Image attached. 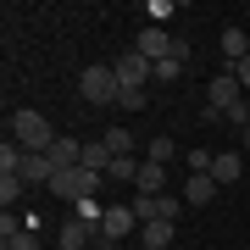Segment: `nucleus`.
<instances>
[{
    "instance_id": "f257e3e1",
    "label": "nucleus",
    "mask_w": 250,
    "mask_h": 250,
    "mask_svg": "<svg viewBox=\"0 0 250 250\" xmlns=\"http://www.w3.org/2000/svg\"><path fill=\"white\" fill-rule=\"evenodd\" d=\"M11 139L22 145V150H50L56 139V128L45 123V111H34V106H22V111H11Z\"/></svg>"
},
{
    "instance_id": "f03ea898",
    "label": "nucleus",
    "mask_w": 250,
    "mask_h": 250,
    "mask_svg": "<svg viewBox=\"0 0 250 250\" xmlns=\"http://www.w3.org/2000/svg\"><path fill=\"white\" fill-rule=\"evenodd\" d=\"M78 89H83V100H89V106H117L123 83H117V67H111V62H95V67H83Z\"/></svg>"
},
{
    "instance_id": "7ed1b4c3",
    "label": "nucleus",
    "mask_w": 250,
    "mask_h": 250,
    "mask_svg": "<svg viewBox=\"0 0 250 250\" xmlns=\"http://www.w3.org/2000/svg\"><path fill=\"white\" fill-rule=\"evenodd\" d=\"M117 83H123V89H145V78H156V62H145L139 50H128V56H117Z\"/></svg>"
},
{
    "instance_id": "20e7f679",
    "label": "nucleus",
    "mask_w": 250,
    "mask_h": 250,
    "mask_svg": "<svg viewBox=\"0 0 250 250\" xmlns=\"http://www.w3.org/2000/svg\"><path fill=\"white\" fill-rule=\"evenodd\" d=\"M134 50L145 56V62H167V56H172V34H167V28H156V22H145Z\"/></svg>"
},
{
    "instance_id": "39448f33",
    "label": "nucleus",
    "mask_w": 250,
    "mask_h": 250,
    "mask_svg": "<svg viewBox=\"0 0 250 250\" xmlns=\"http://www.w3.org/2000/svg\"><path fill=\"white\" fill-rule=\"evenodd\" d=\"M95 239H100V228H89V223H78V217L56 228V245H62V250H89Z\"/></svg>"
},
{
    "instance_id": "423d86ee",
    "label": "nucleus",
    "mask_w": 250,
    "mask_h": 250,
    "mask_svg": "<svg viewBox=\"0 0 250 250\" xmlns=\"http://www.w3.org/2000/svg\"><path fill=\"white\" fill-rule=\"evenodd\" d=\"M134 206H106V217H100V233H106V239H128V233H134Z\"/></svg>"
},
{
    "instance_id": "0eeeda50",
    "label": "nucleus",
    "mask_w": 250,
    "mask_h": 250,
    "mask_svg": "<svg viewBox=\"0 0 250 250\" xmlns=\"http://www.w3.org/2000/svg\"><path fill=\"white\" fill-rule=\"evenodd\" d=\"M45 156H50V167H56V172H72V167H83V145H78V139H67V134L56 139Z\"/></svg>"
},
{
    "instance_id": "6e6552de",
    "label": "nucleus",
    "mask_w": 250,
    "mask_h": 250,
    "mask_svg": "<svg viewBox=\"0 0 250 250\" xmlns=\"http://www.w3.org/2000/svg\"><path fill=\"white\" fill-rule=\"evenodd\" d=\"M217 189H223V184H217L211 172H189V184H184V206H211Z\"/></svg>"
},
{
    "instance_id": "1a4fd4ad",
    "label": "nucleus",
    "mask_w": 250,
    "mask_h": 250,
    "mask_svg": "<svg viewBox=\"0 0 250 250\" xmlns=\"http://www.w3.org/2000/svg\"><path fill=\"white\" fill-rule=\"evenodd\" d=\"M17 178H22V184H50V178H56V167H50V156H45V150H28V156H22V167H17Z\"/></svg>"
},
{
    "instance_id": "9d476101",
    "label": "nucleus",
    "mask_w": 250,
    "mask_h": 250,
    "mask_svg": "<svg viewBox=\"0 0 250 250\" xmlns=\"http://www.w3.org/2000/svg\"><path fill=\"white\" fill-rule=\"evenodd\" d=\"M211 178H217V184H239V178H245V156H239V150H217Z\"/></svg>"
},
{
    "instance_id": "9b49d317",
    "label": "nucleus",
    "mask_w": 250,
    "mask_h": 250,
    "mask_svg": "<svg viewBox=\"0 0 250 250\" xmlns=\"http://www.w3.org/2000/svg\"><path fill=\"white\" fill-rule=\"evenodd\" d=\"M139 195H161V189H167V167H161V161H139Z\"/></svg>"
},
{
    "instance_id": "f8f14e48",
    "label": "nucleus",
    "mask_w": 250,
    "mask_h": 250,
    "mask_svg": "<svg viewBox=\"0 0 250 250\" xmlns=\"http://www.w3.org/2000/svg\"><path fill=\"white\" fill-rule=\"evenodd\" d=\"M0 250H39L34 228H11V217L0 223Z\"/></svg>"
},
{
    "instance_id": "ddd939ff",
    "label": "nucleus",
    "mask_w": 250,
    "mask_h": 250,
    "mask_svg": "<svg viewBox=\"0 0 250 250\" xmlns=\"http://www.w3.org/2000/svg\"><path fill=\"white\" fill-rule=\"evenodd\" d=\"M223 56H228V67L250 56V34H245V28H228V34H223Z\"/></svg>"
},
{
    "instance_id": "4468645a",
    "label": "nucleus",
    "mask_w": 250,
    "mask_h": 250,
    "mask_svg": "<svg viewBox=\"0 0 250 250\" xmlns=\"http://www.w3.org/2000/svg\"><path fill=\"white\" fill-rule=\"evenodd\" d=\"M100 145H106L111 156H134V134H128V128H106V134H100Z\"/></svg>"
},
{
    "instance_id": "2eb2a0df",
    "label": "nucleus",
    "mask_w": 250,
    "mask_h": 250,
    "mask_svg": "<svg viewBox=\"0 0 250 250\" xmlns=\"http://www.w3.org/2000/svg\"><path fill=\"white\" fill-rule=\"evenodd\" d=\"M172 156H178V145H172L167 134H156L150 145H145V161H161V167H167V161H172Z\"/></svg>"
},
{
    "instance_id": "dca6fc26",
    "label": "nucleus",
    "mask_w": 250,
    "mask_h": 250,
    "mask_svg": "<svg viewBox=\"0 0 250 250\" xmlns=\"http://www.w3.org/2000/svg\"><path fill=\"white\" fill-rule=\"evenodd\" d=\"M111 150H106V145H83V167H89V172H111Z\"/></svg>"
},
{
    "instance_id": "f3484780",
    "label": "nucleus",
    "mask_w": 250,
    "mask_h": 250,
    "mask_svg": "<svg viewBox=\"0 0 250 250\" xmlns=\"http://www.w3.org/2000/svg\"><path fill=\"white\" fill-rule=\"evenodd\" d=\"M172 245V223H145V250H167Z\"/></svg>"
},
{
    "instance_id": "a211bd4d",
    "label": "nucleus",
    "mask_w": 250,
    "mask_h": 250,
    "mask_svg": "<svg viewBox=\"0 0 250 250\" xmlns=\"http://www.w3.org/2000/svg\"><path fill=\"white\" fill-rule=\"evenodd\" d=\"M111 178H128V184H134L139 178V156H117L111 161Z\"/></svg>"
},
{
    "instance_id": "6ab92c4d",
    "label": "nucleus",
    "mask_w": 250,
    "mask_h": 250,
    "mask_svg": "<svg viewBox=\"0 0 250 250\" xmlns=\"http://www.w3.org/2000/svg\"><path fill=\"white\" fill-rule=\"evenodd\" d=\"M100 217H106V206H100V200H78V223L100 228Z\"/></svg>"
},
{
    "instance_id": "aec40b11",
    "label": "nucleus",
    "mask_w": 250,
    "mask_h": 250,
    "mask_svg": "<svg viewBox=\"0 0 250 250\" xmlns=\"http://www.w3.org/2000/svg\"><path fill=\"white\" fill-rule=\"evenodd\" d=\"M117 106H123V111H145V89H123Z\"/></svg>"
},
{
    "instance_id": "412c9836",
    "label": "nucleus",
    "mask_w": 250,
    "mask_h": 250,
    "mask_svg": "<svg viewBox=\"0 0 250 250\" xmlns=\"http://www.w3.org/2000/svg\"><path fill=\"white\" fill-rule=\"evenodd\" d=\"M211 161H217L211 150H189V172H211Z\"/></svg>"
},
{
    "instance_id": "4be33fe9",
    "label": "nucleus",
    "mask_w": 250,
    "mask_h": 250,
    "mask_svg": "<svg viewBox=\"0 0 250 250\" xmlns=\"http://www.w3.org/2000/svg\"><path fill=\"white\" fill-rule=\"evenodd\" d=\"M22 189H28L22 178H0V200H6V206H11V200H17V195H22Z\"/></svg>"
},
{
    "instance_id": "5701e85b",
    "label": "nucleus",
    "mask_w": 250,
    "mask_h": 250,
    "mask_svg": "<svg viewBox=\"0 0 250 250\" xmlns=\"http://www.w3.org/2000/svg\"><path fill=\"white\" fill-rule=\"evenodd\" d=\"M223 72H233V78H239V89L250 95V56H245V62H233V67H223Z\"/></svg>"
},
{
    "instance_id": "b1692460",
    "label": "nucleus",
    "mask_w": 250,
    "mask_h": 250,
    "mask_svg": "<svg viewBox=\"0 0 250 250\" xmlns=\"http://www.w3.org/2000/svg\"><path fill=\"white\" fill-rule=\"evenodd\" d=\"M178 72H184V67L172 62V56H167V62H156V78H161V83H172V78H178Z\"/></svg>"
},
{
    "instance_id": "393cba45",
    "label": "nucleus",
    "mask_w": 250,
    "mask_h": 250,
    "mask_svg": "<svg viewBox=\"0 0 250 250\" xmlns=\"http://www.w3.org/2000/svg\"><path fill=\"white\" fill-rule=\"evenodd\" d=\"M245 150H250V128H245Z\"/></svg>"
},
{
    "instance_id": "a878e982",
    "label": "nucleus",
    "mask_w": 250,
    "mask_h": 250,
    "mask_svg": "<svg viewBox=\"0 0 250 250\" xmlns=\"http://www.w3.org/2000/svg\"><path fill=\"white\" fill-rule=\"evenodd\" d=\"M89 250H95V245H89Z\"/></svg>"
}]
</instances>
